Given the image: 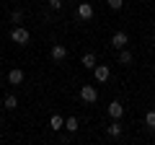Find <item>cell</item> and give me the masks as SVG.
I'll use <instances>...</instances> for the list:
<instances>
[{"mask_svg": "<svg viewBox=\"0 0 155 145\" xmlns=\"http://www.w3.org/2000/svg\"><path fill=\"white\" fill-rule=\"evenodd\" d=\"M11 42H13V44H18V47H26L28 42H31V34H28V29H23V26H13V29H11Z\"/></svg>", "mask_w": 155, "mask_h": 145, "instance_id": "1", "label": "cell"}, {"mask_svg": "<svg viewBox=\"0 0 155 145\" xmlns=\"http://www.w3.org/2000/svg\"><path fill=\"white\" fill-rule=\"evenodd\" d=\"M75 16L80 18V21H91V18H93V5H91V3H78Z\"/></svg>", "mask_w": 155, "mask_h": 145, "instance_id": "2", "label": "cell"}, {"mask_svg": "<svg viewBox=\"0 0 155 145\" xmlns=\"http://www.w3.org/2000/svg\"><path fill=\"white\" fill-rule=\"evenodd\" d=\"M93 78H96V83H106V80L111 78L109 65H96V67H93Z\"/></svg>", "mask_w": 155, "mask_h": 145, "instance_id": "3", "label": "cell"}, {"mask_svg": "<svg viewBox=\"0 0 155 145\" xmlns=\"http://www.w3.org/2000/svg\"><path fill=\"white\" fill-rule=\"evenodd\" d=\"M80 99H83L85 104H93V101H98V91H96L93 86H83V88H80Z\"/></svg>", "mask_w": 155, "mask_h": 145, "instance_id": "4", "label": "cell"}, {"mask_svg": "<svg viewBox=\"0 0 155 145\" xmlns=\"http://www.w3.org/2000/svg\"><path fill=\"white\" fill-rule=\"evenodd\" d=\"M127 44H129V36L124 31H116L114 36H111V47H116V49H124Z\"/></svg>", "mask_w": 155, "mask_h": 145, "instance_id": "5", "label": "cell"}, {"mask_svg": "<svg viewBox=\"0 0 155 145\" xmlns=\"http://www.w3.org/2000/svg\"><path fill=\"white\" fill-rule=\"evenodd\" d=\"M49 55H52V60H54V62H62V60L67 57V47H65V44H52Z\"/></svg>", "mask_w": 155, "mask_h": 145, "instance_id": "6", "label": "cell"}, {"mask_svg": "<svg viewBox=\"0 0 155 145\" xmlns=\"http://www.w3.org/2000/svg\"><path fill=\"white\" fill-rule=\"evenodd\" d=\"M109 117L111 119H122L124 117V106L119 104V101H111L109 104Z\"/></svg>", "mask_w": 155, "mask_h": 145, "instance_id": "7", "label": "cell"}, {"mask_svg": "<svg viewBox=\"0 0 155 145\" xmlns=\"http://www.w3.org/2000/svg\"><path fill=\"white\" fill-rule=\"evenodd\" d=\"M8 83H11V86H21V83H23V70L13 67V70L8 72Z\"/></svg>", "mask_w": 155, "mask_h": 145, "instance_id": "8", "label": "cell"}, {"mask_svg": "<svg viewBox=\"0 0 155 145\" xmlns=\"http://www.w3.org/2000/svg\"><path fill=\"white\" fill-rule=\"evenodd\" d=\"M80 65H83V67H88V70H93V67L98 65V60H96V55H93V52H85V55L80 57Z\"/></svg>", "mask_w": 155, "mask_h": 145, "instance_id": "9", "label": "cell"}, {"mask_svg": "<svg viewBox=\"0 0 155 145\" xmlns=\"http://www.w3.org/2000/svg\"><path fill=\"white\" fill-rule=\"evenodd\" d=\"M106 132H109V137H119V135H122V122H119V119H114V122L106 127Z\"/></svg>", "mask_w": 155, "mask_h": 145, "instance_id": "10", "label": "cell"}, {"mask_svg": "<svg viewBox=\"0 0 155 145\" xmlns=\"http://www.w3.org/2000/svg\"><path fill=\"white\" fill-rule=\"evenodd\" d=\"M49 127L54 130V132H60V130H65V119H62L60 114H52V119H49Z\"/></svg>", "mask_w": 155, "mask_h": 145, "instance_id": "11", "label": "cell"}, {"mask_svg": "<svg viewBox=\"0 0 155 145\" xmlns=\"http://www.w3.org/2000/svg\"><path fill=\"white\" fill-rule=\"evenodd\" d=\"M3 106H5V109H11V112H13V109H16V106H18V99H16V96H13V93H8L5 99H3Z\"/></svg>", "mask_w": 155, "mask_h": 145, "instance_id": "12", "label": "cell"}, {"mask_svg": "<svg viewBox=\"0 0 155 145\" xmlns=\"http://www.w3.org/2000/svg\"><path fill=\"white\" fill-rule=\"evenodd\" d=\"M132 62V52L129 49H119V65H129Z\"/></svg>", "mask_w": 155, "mask_h": 145, "instance_id": "13", "label": "cell"}, {"mask_svg": "<svg viewBox=\"0 0 155 145\" xmlns=\"http://www.w3.org/2000/svg\"><path fill=\"white\" fill-rule=\"evenodd\" d=\"M11 21L16 23V26H21V23H23V11H21V8H16V11L11 13Z\"/></svg>", "mask_w": 155, "mask_h": 145, "instance_id": "14", "label": "cell"}, {"mask_svg": "<svg viewBox=\"0 0 155 145\" xmlns=\"http://www.w3.org/2000/svg\"><path fill=\"white\" fill-rule=\"evenodd\" d=\"M65 130H67V132H78V119L75 117H67L65 119Z\"/></svg>", "mask_w": 155, "mask_h": 145, "instance_id": "15", "label": "cell"}, {"mask_svg": "<svg viewBox=\"0 0 155 145\" xmlns=\"http://www.w3.org/2000/svg\"><path fill=\"white\" fill-rule=\"evenodd\" d=\"M106 5H109L111 11H122V8H124V0H106Z\"/></svg>", "mask_w": 155, "mask_h": 145, "instance_id": "16", "label": "cell"}, {"mask_svg": "<svg viewBox=\"0 0 155 145\" xmlns=\"http://www.w3.org/2000/svg\"><path fill=\"white\" fill-rule=\"evenodd\" d=\"M145 124H147L150 130H155V112H147V114H145Z\"/></svg>", "mask_w": 155, "mask_h": 145, "instance_id": "17", "label": "cell"}, {"mask_svg": "<svg viewBox=\"0 0 155 145\" xmlns=\"http://www.w3.org/2000/svg\"><path fill=\"white\" fill-rule=\"evenodd\" d=\"M49 8H52V11H60V8H62V0H49Z\"/></svg>", "mask_w": 155, "mask_h": 145, "instance_id": "18", "label": "cell"}]
</instances>
